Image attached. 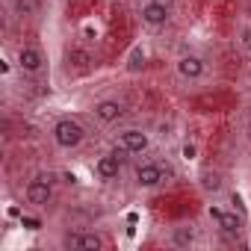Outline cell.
<instances>
[{"label":"cell","mask_w":251,"mask_h":251,"mask_svg":"<svg viewBox=\"0 0 251 251\" xmlns=\"http://www.w3.org/2000/svg\"><path fill=\"white\" fill-rule=\"evenodd\" d=\"M207 219L222 230L225 239H230V242H239V239H242L245 216H239L236 210H225V207H219V204H210V207H207Z\"/></svg>","instance_id":"cell-1"},{"label":"cell","mask_w":251,"mask_h":251,"mask_svg":"<svg viewBox=\"0 0 251 251\" xmlns=\"http://www.w3.org/2000/svg\"><path fill=\"white\" fill-rule=\"evenodd\" d=\"M50 139H53V145L62 148V151H74V148L83 145L86 127H83L77 118H59L53 127H50Z\"/></svg>","instance_id":"cell-2"},{"label":"cell","mask_w":251,"mask_h":251,"mask_svg":"<svg viewBox=\"0 0 251 251\" xmlns=\"http://www.w3.org/2000/svg\"><path fill=\"white\" fill-rule=\"evenodd\" d=\"M53 175H48V172H39L30 183H27V189H24V198H27V204H33V207H48L50 201H53Z\"/></svg>","instance_id":"cell-3"},{"label":"cell","mask_w":251,"mask_h":251,"mask_svg":"<svg viewBox=\"0 0 251 251\" xmlns=\"http://www.w3.org/2000/svg\"><path fill=\"white\" fill-rule=\"evenodd\" d=\"M115 145H118L121 151H127L130 157H142V154L151 148V133L142 130V127H124V130H118Z\"/></svg>","instance_id":"cell-4"},{"label":"cell","mask_w":251,"mask_h":251,"mask_svg":"<svg viewBox=\"0 0 251 251\" xmlns=\"http://www.w3.org/2000/svg\"><path fill=\"white\" fill-rule=\"evenodd\" d=\"M166 177H172V169H166V166L157 163V160H145V163H139V166L133 169V180H136V186H142V189H154V186L166 183Z\"/></svg>","instance_id":"cell-5"},{"label":"cell","mask_w":251,"mask_h":251,"mask_svg":"<svg viewBox=\"0 0 251 251\" xmlns=\"http://www.w3.org/2000/svg\"><path fill=\"white\" fill-rule=\"evenodd\" d=\"M92 115H95L98 124H115V121H121L127 115V103L121 98H100V100H95Z\"/></svg>","instance_id":"cell-6"},{"label":"cell","mask_w":251,"mask_h":251,"mask_svg":"<svg viewBox=\"0 0 251 251\" xmlns=\"http://www.w3.org/2000/svg\"><path fill=\"white\" fill-rule=\"evenodd\" d=\"M175 71H177V77L183 83H195V80H201L207 74V59L198 56V53H180L175 59Z\"/></svg>","instance_id":"cell-7"},{"label":"cell","mask_w":251,"mask_h":251,"mask_svg":"<svg viewBox=\"0 0 251 251\" xmlns=\"http://www.w3.org/2000/svg\"><path fill=\"white\" fill-rule=\"evenodd\" d=\"M139 18H142V24L151 27V30L166 27L169 18H172V0H148V3L142 6V12H139Z\"/></svg>","instance_id":"cell-8"},{"label":"cell","mask_w":251,"mask_h":251,"mask_svg":"<svg viewBox=\"0 0 251 251\" xmlns=\"http://www.w3.org/2000/svg\"><path fill=\"white\" fill-rule=\"evenodd\" d=\"M124 154H127V151H121L118 145H115L112 151L100 154V157L95 160V177H98V180H103V183L115 180V177L121 175V157H124Z\"/></svg>","instance_id":"cell-9"},{"label":"cell","mask_w":251,"mask_h":251,"mask_svg":"<svg viewBox=\"0 0 251 251\" xmlns=\"http://www.w3.org/2000/svg\"><path fill=\"white\" fill-rule=\"evenodd\" d=\"M15 62H18V68H21V74H27V77H39L42 71H45V53L36 48V45H21L18 48V53H15Z\"/></svg>","instance_id":"cell-10"},{"label":"cell","mask_w":251,"mask_h":251,"mask_svg":"<svg viewBox=\"0 0 251 251\" xmlns=\"http://www.w3.org/2000/svg\"><path fill=\"white\" fill-rule=\"evenodd\" d=\"M103 245H106V239L95 230H74V233L62 236V248H68V251H100Z\"/></svg>","instance_id":"cell-11"},{"label":"cell","mask_w":251,"mask_h":251,"mask_svg":"<svg viewBox=\"0 0 251 251\" xmlns=\"http://www.w3.org/2000/svg\"><path fill=\"white\" fill-rule=\"evenodd\" d=\"M169 242H172L175 248H192V245L198 242V227H192V225H177V227H172Z\"/></svg>","instance_id":"cell-12"},{"label":"cell","mask_w":251,"mask_h":251,"mask_svg":"<svg viewBox=\"0 0 251 251\" xmlns=\"http://www.w3.org/2000/svg\"><path fill=\"white\" fill-rule=\"evenodd\" d=\"M65 62H68V68H77V71H86V68H92V50L89 48H80V45H74V48H68L65 50Z\"/></svg>","instance_id":"cell-13"},{"label":"cell","mask_w":251,"mask_h":251,"mask_svg":"<svg viewBox=\"0 0 251 251\" xmlns=\"http://www.w3.org/2000/svg\"><path fill=\"white\" fill-rule=\"evenodd\" d=\"M39 9H42L39 0H12V12H15L18 18H36Z\"/></svg>","instance_id":"cell-14"},{"label":"cell","mask_w":251,"mask_h":251,"mask_svg":"<svg viewBox=\"0 0 251 251\" xmlns=\"http://www.w3.org/2000/svg\"><path fill=\"white\" fill-rule=\"evenodd\" d=\"M222 186H225V180H222V175L219 172H201V189L204 192H222Z\"/></svg>","instance_id":"cell-15"},{"label":"cell","mask_w":251,"mask_h":251,"mask_svg":"<svg viewBox=\"0 0 251 251\" xmlns=\"http://www.w3.org/2000/svg\"><path fill=\"white\" fill-rule=\"evenodd\" d=\"M142 68H145V50L142 48H133L130 56H127V71L130 74H139Z\"/></svg>","instance_id":"cell-16"},{"label":"cell","mask_w":251,"mask_h":251,"mask_svg":"<svg viewBox=\"0 0 251 251\" xmlns=\"http://www.w3.org/2000/svg\"><path fill=\"white\" fill-rule=\"evenodd\" d=\"M236 39H239L242 50H245V53H251V24H242V27H239V33H236Z\"/></svg>","instance_id":"cell-17"},{"label":"cell","mask_w":251,"mask_h":251,"mask_svg":"<svg viewBox=\"0 0 251 251\" xmlns=\"http://www.w3.org/2000/svg\"><path fill=\"white\" fill-rule=\"evenodd\" d=\"M21 225L30 227V230H39V227H42V222H39V219H30V216H21Z\"/></svg>","instance_id":"cell-18"},{"label":"cell","mask_w":251,"mask_h":251,"mask_svg":"<svg viewBox=\"0 0 251 251\" xmlns=\"http://www.w3.org/2000/svg\"><path fill=\"white\" fill-rule=\"evenodd\" d=\"M230 204H233V210H236L239 216H245V207H242V198H239V195H230Z\"/></svg>","instance_id":"cell-19"},{"label":"cell","mask_w":251,"mask_h":251,"mask_svg":"<svg viewBox=\"0 0 251 251\" xmlns=\"http://www.w3.org/2000/svg\"><path fill=\"white\" fill-rule=\"evenodd\" d=\"M180 154H183V160H195V154H198V151H195V145H183V151H180Z\"/></svg>","instance_id":"cell-20"},{"label":"cell","mask_w":251,"mask_h":251,"mask_svg":"<svg viewBox=\"0 0 251 251\" xmlns=\"http://www.w3.org/2000/svg\"><path fill=\"white\" fill-rule=\"evenodd\" d=\"M62 177H65V183H77V175H74V172H65Z\"/></svg>","instance_id":"cell-21"},{"label":"cell","mask_w":251,"mask_h":251,"mask_svg":"<svg viewBox=\"0 0 251 251\" xmlns=\"http://www.w3.org/2000/svg\"><path fill=\"white\" fill-rule=\"evenodd\" d=\"M248 127H251V109H248Z\"/></svg>","instance_id":"cell-22"},{"label":"cell","mask_w":251,"mask_h":251,"mask_svg":"<svg viewBox=\"0 0 251 251\" xmlns=\"http://www.w3.org/2000/svg\"><path fill=\"white\" fill-rule=\"evenodd\" d=\"M248 133H251V127H248Z\"/></svg>","instance_id":"cell-23"}]
</instances>
